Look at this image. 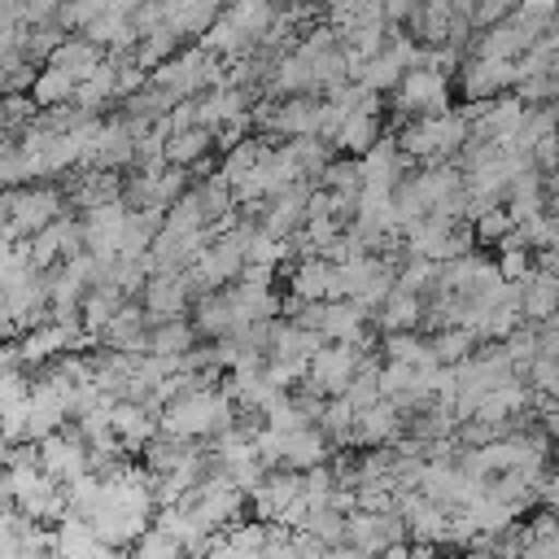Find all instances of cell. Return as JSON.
<instances>
[{
    "instance_id": "32",
    "label": "cell",
    "mask_w": 559,
    "mask_h": 559,
    "mask_svg": "<svg viewBox=\"0 0 559 559\" xmlns=\"http://www.w3.org/2000/svg\"><path fill=\"white\" fill-rule=\"evenodd\" d=\"M297 4H314V0H297Z\"/></svg>"
},
{
    "instance_id": "1",
    "label": "cell",
    "mask_w": 559,
    "mask_h": 559,
    "mask_svg": "<svg viewBox=\"0 0 559 559\" xmlns=\"http://www.w3.org/2000/svg\"><path fill=\"white\" fill-rule=\"evenodd\" d=\"M236 415H240V406L231 402V393L223 384L218 389L201 384V389H188L183 397L162 406V428L175 437H188V441H210L223 428H231Z\"/></svg>"
},
{
    "instance_id": "4",
    "label": "cell",
    "mask_w": 559,
    "mask_h": 559,
    "mask_svg": "<svg viewBox=\"0 0 559 559\" xmlns=\"http://www.w3.org/2000/svg\"><path fill=\"white\" fill-rule=\"evenodd\" d=\"M397 118H424L450 109V74L437 66H411L393 87Z\"/></svg>"
},
{
    "instance_id": "16",
    "label": "cell",
    "mask_w": 559,
    "mask_h": 559,
    "mask_svg": "<svg viewBox=\"0 0 559 559\" xmlns=\"http://www.w3.org/2000/svg\"><path fill=\"white\" fill-rule=\"evenodd\" d=\"M371 323L380 332H406V328H419L424 323V297L419 293H406V288H389V297L376 306Z\"/></svg>"
},
{
    "instance_id": "22",
    "label": "cell",
    "mask_w": 559,
    "mask_h": 559,
    "mask_svg": "<svg viewBox=\"0 0 559 559\" xmlns=\"http://www.w3.org/2000/svg\"><path fill=\"white\" fill-rule=\"evenodd\" d=\"M74 79L70 74H61L57 66H44L39 74H35V83H31V100L39 105V109H52V105H66V100H74Z\"/></svg>"
},
{
    "instance_id": "8",
    "label": "cell",
    "mask_w": 559,
    "mask_h": 559,
    "mask_svg": "<svg viewBox=\"0 0 559 559\" xmlns=\"http://www.w3.org/2000/svg\"><path fill=\"white\" fill-rule=\"evenodd\" d=\"M39 463H44V472H52L61 485H70L74 476L92 472V445H87V437H83L79 428H57V432H48V437L39 441Z\"/></svg>"
},
{
    "instance_id": "5",
    "label": "cell",
    "mask_w": 559,
    "mask_h": 559,
    "mask_svg": "<svg viewBox=\"0 0 559 559\" xmlns=\"http://www.w3.org/2000/svg\"><path fill=\"white\" fill-rule=\"evenodd\" d=\"M57 214H66V192H57V188H48V183L9 188V236H13V240L35 236V231L48 227Z\"/></svg>"
},
{
    "instance_id": "26",
    "label": "cell",
    "mask_w": 559,
    "mask_h": 559,
    "mask_svg": "<svg viewBox=\"0 0 559 559\" xmlns=\"http://www.w3.org/2000/svg\"><path fill=\"white\" fill-rule=\"evenodd\" d=\"M515 227V218H511V210L498 201V205H489V210H480L476 218H472V231H476V240H489V245H498L507 231Z\"/></svg>"
},
{
    "instance_id": "6",
    "label": "cell",
    "mask_w": 559,
    "mask_h": 559,
    "mask_svg": "<svg viewBox=\"0 0 559 559\" xmlns=\"http://www.w3.org/2000/svg\"><path fill=\"white\" fill-rule=\"evenodd\" d=\"M515 83H520V66L507 61V57L472 52V57H463V66H459V92H463L467 100H489V96L515 92Z\"/></svg>"
},
{
    "instance_id": "23",
    "label": "cell",
    "mask_w": 559,
    "mask_h": 559,
    "mask_svg": "<svg viewBox=\"0 0 559 559\" xmlns=\"http://www.w3.org/2000/svg\"><path fill=\"white\" fill-rule=\"evenodd\" d=\"M319 183H323V188H332L336 197L358 201V197H362V162H358V157H332V162L323 166Z\"/></svg>"
},
{
    "instance_id": "24",
    "label": "cell",
    "mask_w": 559,
    "mask_h": 559,
    "mask_svg": "<svg viewBox=\"0 0 559 559\" xmlns=\"http://www.w3.org/2000/svg\"><path fill=\"white\" fill-rule=\"evenodd\" d=\"M428 345H432V354H437V362H463L480 341H476V332L472 328H463V323H450V328H437L432 336H428Z\"/></svg>"
},
{
    "instance_id": "19",
    "label": "cell",
    "mask_w": 559,
    "mask_h": 559,
    "mask_svg": "<svg viewBox=\"0 0 559 559\" xmlns=\"http://www.w3.org/2000/svg\"><path fill=\"white\" fill-rule=\"evenodd\" d=\"M376 140H380V114H367V109L345 114V109H341V122H336V131H332V144H336V148L362 157Z\"/></svg>"
},
{
    "instance_id": "31",
    "label": "cell",
    "mask_w": 559,
    "mask_h": 559,
    "mask_svg": "<svg viewBox=\"0 0 559 559\" xmlns=\"http://www.w3.org/2000/svg\"><path fill=\"white\" fill-rule=\"evenodd\" d=\"M520 9L533 13V17H546V22L559 17V0H520Z\"/></svg>"
},
{
    "instance_id": "30",
    "label": "cell",
    "mask_w": 559,
    "mask_h": 559,
    "mask_svg": "<svg viewBox=\"0 0 559 559\" xmlns=\"http://www.w3.org/2000/svg\"><path fill=\"white\" fill-rule=\"evenodd\" d=\"M515 4H520V0H476L472 22H476V26H493V22H502V17H507Z\"/></svg>"
},
{
    "instance_id": "11",
    "label": "cell",
    "mask_w": 559,
    "mask_h": 559,
    "mask_svg": "<svg viewBox=\"0 0 559 559\" xmlns=\"http://www.w3.org/2000/svg\"><path fill=\"white\" fill-rule=\"evenodd\" d=\"M406 437V411L393 397H376L354 415V445H393Z\"/></svg>"
},
{
    "instance_id": "17",
    "label": "cell",
    "mask_w": 559,
    "mask_h": 559,
    "mask_svg": "<svg viewBox=\"0 0 559 559\" xmlns=\"http://www.w3.org/2000/svg\"><path fill=\"white\" fill-rule=\"evenodd\" d=\"M450 22H454V4L450 0H415V9L406 13V31L419 44H445Z\"/></svg>"
},
{
    "instance_id": "21",
    "label": "cell",
    "mask_w": 559,
    "mask_h": 559,
    "mask_svg": "<svg viewBox=\"0 0 559 559\" xmlns=\"http://www.w3.org/2000/svg\"><path fill=\"white\" fill-rule=\"evenodd\" d=\"M197 323H188L183 314L179 319H166V323H153V336H148V349L153 354H170V358H183L192 345H197Z\"/></svg>"
},
{
    "instance_id": "29",
    "label": "cell",
    "mask_w": 559,
    "mask_h": 559,
    "mask_svg": "<svg viewBox=\"0 0 559 559\" xmlns=\"http://www.w3.org/2000/svg\"><path fill=\"white\" fill-rule=\"evenodd\" d=\"M498 271H502L507 280H524V275L533 271V249H528V245H502Z\"/></svg>"
},
{
    "instance_id": "27",
    "label": "cell",
    "mask_w": 559,
    "mask_h": 559,
    "mask_svg": "<svg viewBox=\"0 0 559 559\" xmlns=\"http://www.w3.org/2000/svg\"><path fill=\"white\" fill-rule=\"evenodd\" d=\"M35 61L31 57H13V61H4L0 66V96H17V92H31V83H35Z\"/></svg>"
},
{
    "instance_id": "10",
    "label": "cell",
    "mask_w": 559,
    "mask_h": 559,
    "mask_svg": "<svg viewBox=\"0 0 559 559\" xmlns=\"http://www.w3.org/2000/svg\"><path fill=\"white\" fill-rule=\"evenodd\" d=\"M301 498V472L297 467H266L258 476V485L249 489V502H253V515L266 520V524H280L284 511Z\"/></svg>"
},
{
    "instance_id": "13",
    "label": "cell",
    "mask_w": 559,
    "mask_h": 559,
    "mask_svg": "<svg viewBox=\"0 0 559 559\" xmlns=\"http://www.w3.org/2000/svg\"><path fill=\"white\" fill-rule=\"evenodd\" d=\"M109 419H114V432L127 450H144V441L162 432V411L148 402H135V397H118L109 406Z\"/></svg>"
},
{
    "instance_id": "15",
    "label": "cell",
    "mask_w": 559,
    "mask_h": 559,
    "mask_svg": "<svg viewBox=\"0 0 559 559\" xmlns=\"http://www.w3.org/2000/svg\"><path fill=\"white\" fill-rule=\"evenodd\" d=\"M288 293L301 297V301H323L332 297V262L323 253H306L293 262L288 271Z\"/></svg>"
},
{
    "instance_id": "12",
    "label": "cell",
    "mask_w": 559,
    "mask_h": 559,
    "mask_svg": "<svg viewBox=\"0 0 559 559\" xmlns=\"http://www.w3.org/2000/svg\"><path fill=\"white\" fill-rule=\"evenodd\" d=\"M127 201L114 197V201H96L83 210V245L96 253V258H114L118 253V240H122V227H127Z\"/></svg>"
},
{
    "instance_id": "25",
    "label": "cell",
    "mask_w": 559,
    "mask_h": 559,
    "mask_svg": "<svg viewBox=\"0 0 559 559\" xmlns=\"http://www.w3.org/2000/svg\"><path fill=\"white\" fill-rule=\"evenodd\" d=\"M61 39H66V26L57 17L52 22H31V26H22V57H31L35 66H44Z\"/></svg>"
},
{
    "instance_id": "3",
    "label": "cell",
    "mask_w": 559,
    "mask_h": 559,
    "mask_svg": "<svg viewBox=\"0 0 559 559\" xmlns=\"http://www.w3.org/2000/svg\"><path fill=\"white\" fill-rule=\"evenodd\" d=\"M367 349H371V341H323L314 349L306 376H301V389L323 393V397L345 393V384L354 380V371H358V362H362Z\"/></svg>"
},
{
    "instance_id": "7",
    "label": "cell",
    "mask_w": 559,
    "mask_h": 559,
    "mask_svg": "<svg viewBox=\"0 0 559 559\" xmlns=\"http://www.w3.org/2000/svg\"><path fill=\"white\" fill-rule=\"evenodd\" d=\"M192 301H197V288H192L188 271H153L148 284H144V293H140V306H144L148 323L179 319Z\"/></svg>"
},
{
    "instance_id": "2",
    "label": "cell",
    "mask_w": 559,
    "mask_h": 559,
    "mask_svg": "<svg viewBox=\"0 0 559 559\" xmlns=\"http://www.w3.org/2000/svg\"><path fill=\"white\" fill-rule=\"evenodd\" d=\"M157 87H166L175 100H192V96H201L205 87H214V83H223L227 79V61L218 57V52H210V48H179L175 57H166L153 74H148Z\"/></svg>"
},
{
    "instance_id": "28",
    "label": "cell",
    "mask_w": 559,
    "mask_h": 559,
    "mask_svg": "<svg viewBox=\"0 0 559 559\" xmlns=\"http://www.w3.org/2000/svg\"><path fill=\"white\" fill-rule=\"evenodd\" d=\"M135 555H183V542L170 533V528H162L157 520L135 537V546H131Z\"/></svg>"
},
{
    "instance_id": "20",
    "label": "cell",
    "mask_w": 559,
    "mask_h": 559,
    "mask_svg": "<svg viewBox=\"0 0 559 559\" xmlns=\"http://www.w3.org/2000/svg\"><path fill=\"white\" fill-rule=\"evenodd\" d=\"M218 140H214V131L210 127H201V122H192V127H183V131H175V135H166V157L175 162V166H201L205 157H210V148H214Z\"/></svg>"
},
{
    "instance_id": "18",
    "label": "cell",
    "mask_w": 559,
    "mask_h": 559,
    "mask_svg": "<svg viewBox=\"0 0 559 559\" xmlns=\"http://www.w3.org/2000/svg\"><path fill=\"white\" fill-rule=\"evenodd\" d=\"M109 100H118V61H114V57H105V61L74 87V105H79L83 114H100Z\"/></svg>"
},
{
    "instance_id": "14",
    "label": "cell",
    "mask_w": 559,
    "mask_h": 559,
    "mask_svg": "<svg viewBox=\"0 0 559 559\" xmlns=\"http://www.w3.org/2000/svg\"><path fill=\"white\" fill-rule=\"evenodd\" d=\"M105 57H109V48H105V44H96L92 35H74V39H61L44 66H57V70H61V74H70L74 83H83V79H87Z\"/></svg>"
},
{
    "instance_id": "9",
    "label": "cell",
    "mask_w": 559,
    "mask_h": 559,
    "mask_svg": "<svg viewBox=\"0 0 559 559\" xmlns=\"http://www.w3.org/2000/svg\"><path fill=\"white\" fill-rule=\"evenodd\" d=\"M358 162H362V192L367 197H393V188L402 183V175L411 166V157L402 153L397 135H380Z\"/></svg>"
}]
</instances>
